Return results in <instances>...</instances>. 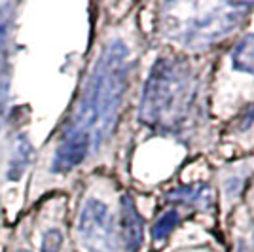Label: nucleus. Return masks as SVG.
<instances>
[{
	"label": "nucleus",
	"instance_id": "nucleus-1",
	"mask_svg": "<svg viewBox=\"0 0 254 252\" xmlns=\"http://www.w3.org/2000/svg\"><path fill=\"white\" fill-rule=\"evenodd\" d=\"M127 78L129 48L122 40H112L103 50L91 72L68 133L85 135L91 142V150L101 146L116 126Z\"/></svg>",
	"mask_w": 254,
	"mask_h": 252
},
{
	"label": "nucleus",
	"instance_id": "nucleus-2",
	"mask_svg": "<svg viewBox=\"0 0 254 252\" xmlns=\"http://www.w3.org/2000/svg\"><path fill=\"white\" fill-rule=\"evenodd\" d=\"M197 82L191 66L180 57H159L152 66L142 91L140 124L173 131L184 126L195 103Z\"/></svg>",
	"mask_w": 254,
	"mask_h": 252
},
{
	"label": "nucleus",
	"instance_id": "nucleus-3",
	"mask_svg": "<svg viewBox=\"0 0 254 252\" xmlns=\"http://www.w3.org/2000/svg\"><path fill=\"white\" fill-rule=\"evenodd\" d=\"M251 4L241 2H188L165 6V34L173 42L190 50H201L226 38L235 31L245 15L251 11Z\"/></svg>",
	"mask_w": 254,
	"mask_h": 252
},
{
	"label": "nucleus",
	"instance_id": "nucleus-4",
	"mask_svg": "<svg viewBox=\"0 0 254 252\" xmlns=\"http://www.w3.org/2000/svg\"><path fill=\"white\" fill-rule=\"evenodd\" d=\"M78 235L89 252H120L116 222L103 201H85L78 222Z\"/></svg>",
	"mask_w": 254,
	"mask_h": 252
},
{
	"label": "nucleus",
	"instance_id": "nucleus-5",
	"mask_svg": "<svg viewBox=\"0 0 254 252\" xmlns=\"http://www.w3.org/2000/svg\"><path fill=\"white\" fill-rule=\"evenodd\" d=\"M89 150H91V142L85 135L66 131L63 142L59 144L57 152H55V158H53V173H68V171H72L87 158Z\"/></svg>",
	"mask_w": 254,
	"mask_h": 252
},
{
	"label": "nucleus",
	"instance_id": "nucleus-6",
	"mask_svg": "<svg viewBox=\"0 0 254 252\" xmlns=\"http://www.w3.org/2000/svg\"><path fill=\"white\" fill-rule=\"evenodd\" d=\"M142 226L144 222L138 214L135 201L129 195H124L122 197V235L129 252H137L142 247V237H144Z\"/></svg>",
	"mask_w": 254,
	"mask_h": 252
},
{
	"label": "nucleus",
	"instance_id": "nucleus-7",
	"mask_svg": "<svg viewBox=\"0 0 254 252\" xmlns=\"http://www.w3.org/2000/svg\"><path fill=\"white\" fill-rule=\"evenodd\" d=\"M211 189L205 184L199 186H182L169 193V199L180 201L184 205H197V207H207L211 203Z\"/></svg>",
	"mask_w": 254,
	"mask_h": 252
},
{
	"label": "nucleus",
	"instance_id": "nucleus-8",
	"mask_svg": "<svg viewBox=\"0 0 254 252\" xmlns=\"http://www.w3.org/2000/svg\"><path fill=\"white\" fill-rule=\"evenodd\" d=\"M232 66L239 72L254 74V32L245 36L233 50Z\"/></svg>",
	"mask_w": 254,
	"mask_h": 252
},
{
	"label": "nucleus",
	"instance_id": "nucleus-9",
	"mask_svg": "<svg viewBox=\"0 0 254 252\" xmlns=\"http://www.w3.org/2000/svg\"><path fill=\"white\" fill-rule=\"evenodd\" d=\"M32 158V146L31 142L25 137H19L17 144H15V154L10 163V171H8V179L10 180H19L23 175V171L27 169L29 161Z\"/></svg>",
	"mask_w": 254,
	"mask_h": 252
},
{
	"label": "nucleus",
	"instance_id": "nucleus-10",
	"mask_svg": "<svg viewBox=\"0 0 254 252\" xmlns=\"http://www.w3.org/2000/svg\"><path fill=\"white\" fill-rule=\"evenodd\" d=\"M180 222V214L177 210H167L161 218H159L156 224H154V230H152V239L156 243H161L165 241L167 237H169L173 230L179 226Z\"/></svg>",
	"mask_w": 254,
	"mask_h": 252
},
{
	"label": "nucleus",
	"instance_id": "nucleus-11",
	"mask_svg": "<svg viewBox=\"0 0 254 252\" xmlns=\"http://www.w3.org/2000/svg\"><path fill=\"white\" fill-rule=\"evenodd\" d=\"M63 243V235L57 230H52L46 233L42 243V252H59V247Z\"/></svg>",
	"mask_w": 254,
	"mask_h": 252
},
{
	"label": "nucleus",
	"instance_id": "nucleus-12",
	"mask_svg": "<svg viewBox=\"0 0 254 252\" xmlns=\"http://www.w3.org/2000/svg\"><path fill=\"white\" fill-rule=\"evenodd\" d=\"M8 6H2L0 8V44L4 40V34H6V27H8V15H6Z\"/></svg>",
	"mask_w": 254,
	"mask_h": 252
},
{
	"label": "nucleus",
	"instance_id": "nucleus-13",
	"mask_svg": "<svg viewBox=\"0 0 254 252\" xmlns=\"http://www.w3.org/2000/svg\"><path fill=\"white\" fill-rule=\"evenodd\" d=\"M8 84H2L0 85V120L4 116V110H6V99H8Z\"/></svg>",
	"mask_w": 254,
	"mask_h": 252
},
{
	"label": "nucleus",
	"instance_id": "nucleus-14",
	"mask_svg": "<svg viewBox=\"0 0 254 252\" xmlns=\"http://www.w3.org/2000/svg\"><path fill=\"white\" fill-rule=\"evenodd\" d=\"M239 252H247V249H245V245H239Z\"/></svg>",
	"mask_w": 254,
	"mask_h": 252
},
{
	"label": "nucleus",
	"instance_id": "nucleus-15",
	"mask_svg": "<svg viewBox=\"0 0 254 252\" xmlns=\"http://www.w3.org/2000/svg\"><path fill=\"white\" fill-rule=\"evenodd\" d=\"M19 252H27V251H19Z\"/></svg>",
	"mask_w": 254,
	"mask_h": 252
}]
</instances>
